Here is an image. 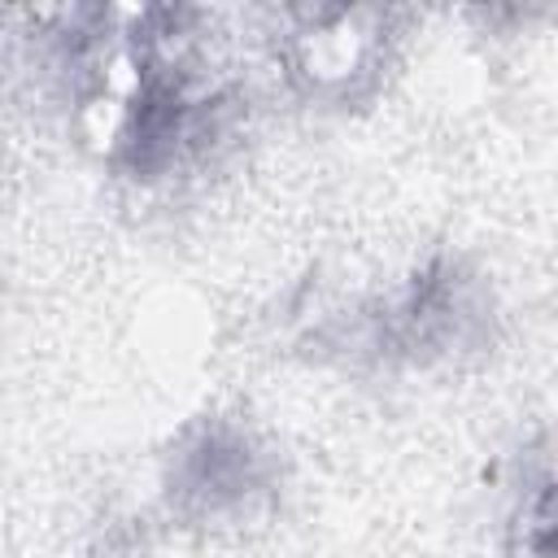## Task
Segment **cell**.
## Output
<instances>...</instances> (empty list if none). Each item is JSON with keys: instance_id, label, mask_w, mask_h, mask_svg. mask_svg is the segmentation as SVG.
Masks as SVG:
<instances>
[{"instance_id": "obj_1", "label": "cell", "mask_w": 558, "mask_h": 558, "mask_svg": "<svg viewBox=\"0 0 558 558\" xmlns=\"http://www.w3.org/2000/svg\"><path fill=\"white\" fill-rule=\"evenodd\" d=\"M484 331H488V296L480 279L453 257H432L405 283L353 310L344 344L379 362L436 366L475 349Z\"/></svg>"}, {"instance_id": "obj_2", "label": "cell", "mask_w": 558, "mask_h": 558, "mask_svg": "<svg viewBox=\"0 0 558 558\" xmlns=\"http://www.w3.org/2000/svg\"><path fill=\"white\" fill-rule=\"evenodd\" d=\"M279 488L275 449L235 418L192 423L166 458V501L183 523L218 527L253 519Z\"/></svg>"}, {"instance_id": "obj_3", "label": "cell", "mask_w": 558, "mask_h": 558, "mask_svg": "<svg viewBox=\"0 0 558 558\" xmlns=\"http://www.w3.org/2000/svg\"><path fill=\"white\" fill-rule=\"evenodd\" d=\"M397 13L388 9H283L279 61L318 100H349L375 83L388 61Z\"/></svg>"}, {"instance_id": "obj_4", "label": "cell", "mask_w": 558, "mask_h": 558, "mask_svg": "<svg viewBox=\"0 0 558 558\" xmlns=\"http://www.w3.org/2000/svg\"><path fill=\"white\" fill-rule=\"evenodd\" d=\"M501 532L510 558H554V471L545 445L514 462Z\"/></svg>"}, {"instance_id": "obj_5", "label": "cell", "mask_w": 558, "mask_h": 558, "mask_svg": "<svg viewBox=\"0 0 558 558\" xmlns=\"http://www.w3.org/2000/svg\"><path fill=\"white\" fill-rule=\"evenodd\" d=\"M105 558H126V554H113V549H109V554H105Z\"/></svg>"}]
</instances>
